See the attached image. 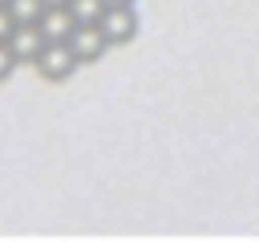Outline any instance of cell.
<instances>
[{"label": "cell", "mask_w": 259, "mask_h": 244, "mask_svg": "<svg viewBox=\"0 0 259 244\" xmlns=\"http://www.w3.org/2000/svg\"><path fill=\"white\" fill-rule=\"evenodd\" d=\"M8 12H12L15 26H38L41 12H46V0H8Z\"/></svg>", "instance_id": "obj_6"}, {"label": "cell", "mask_w": 259, "mask_h": 244, "mask_svg": "<svg viewBox=\"0 0 259 244\" xmlns=\"http://www.w3.org/2000/svg\"><path fill=\"white\" fill-rule=\"evenodd\" d=\"M0 8H8V0H0Z\"/></svg>", "instance_id": "obj_12"}, {"label": "cell", "mask_w": 259, "mask_h": 244, "mask_svg": "<svg viewBox=\"0 0 259 244\" xmlns=\"http://www.w3.org/2000/svg\"><path fill=\"white\" fill-rule=\"evenodd\" d=\"M12 30H15L12 12H8V8H0V42H8V38H12Z\"/></svg>", "instance_id": "obj_9"}, {"label": "cell", "mask_w": 259, "mask_h": 244, "mask_svg": "<svg viewBox=\"0 0 259 244\" xmlns=\"http://www.w3.org/2000/svg\"><path fill=\"white\" fill-rule=\"evenodd\" d=\"M19 68V57H15V49L8 42H0V83H4L8 75H12V71Z\"/></svg>", "instance_id": "obj_8"}, {"label": "cell", "mask_w": 259, "mask_h": 244, "mask_svg": "<svg viewBox=\"0 0 259 244\" xmlns=\"http://www.w3.org/2000/svg\"><path fill=\"white\" fill-rule=\"evenodd\" d=\"M71 49L79 53V60L83 64H94V60H102L105 57V49H109V38H105V30H102V23H79L75 30H71Z\"/></svg>", "instance_id": "obj_2"}, {"label": "cell", "mask_w": 259, "mask_h": 244, "mask_svg": "<svg viewBox=\"0 0 259 244\" xmlns=\"http://www.w3.org/2000/svg\"><path fill=\"white\" fill-rule=\"evenodd\" d=\"M71 0H46V8H68Z\"/></svg>", "instance_id": "obj_11"}, {"label": "cell", "mask_w": 259, "mask_h": 244, "mask_svg": "<svg viewBox=\"0 0 259 244\" xmlns=\"http://www.w3.org/2000/svg\"><path fill=\"white\" fill-rule=\"evenodd\" d=\"M71 15H75V23H102V15H105V0H71Z\"/></svg>", "instance_id": "obj_7"}, {"label": "cell", "mask_w": 259, "mask_h": 244, "mask_svg": "<svg viewBox=\"0 0 259 244\" xmlns=\"http://www.w3.org/2000/svg\"><path fill=\"white\" fill-rule=\"evenodd\" d=\"M79 64H83V60L71 49V42H46L41 57L34 60V71H38L41 79H49V83H64V79L75 75Z\"/></svg>", "instance_id": "obj_1"}, {"label": "cell", "mask_w": 259, "mask_h": 244, "mask_svg": "<svg viewBox=\"0 0 259 244\" xmlns=\"http://www.w3.org/2000/svg\"><path fill=\"white\" fill-rule=\"evenodd\" d=\"M109 8H136V0H105Z\"/></svg>", "instance_id": "obj_10"}, {"label": "cell", "mask_w": 259, "mask_h": 244, "mask_svg": "<svg viewBox=\"0 0 259 244\" xmlns=\"http://www.w3.org/2000/svg\"><path fill=\"white\" fill-rule=\"evenodd\" d=\"M8 45L15 49L19 64H34L41 57V49H46V34H41V26H15Z\"/></svg>", "instance_id": "obj_4"}, {"label": "cell", "mask_w": 259, "mask_h": 244, "mask_svg": "<svg viewBox=\"0 0 259 244\" xmlns=\"http://www.w3.org/2000/svg\"><path fill=\"white\" fill-rule=\"evenodd\" d=\"M102 30H105V38L113 45H128L139 34V12L136 8H105Z\"/></svg>", "instance_id": "obj_3"}, {"label": "cell", "mask_w": 259, "mask_h": 244, "mask_svg": "<svg viewBox=\"0 0 259 244\" xmlns=\"http://www.w3.org/2000/svg\"><path fill=\"white\" fill-rule=\"evenodd\" d=\"M38 26H41V34H46V42H68L79 23H75V15H71V8H46Z\"/></svg>", "instance_id": "obj_5"}]
</instances>
